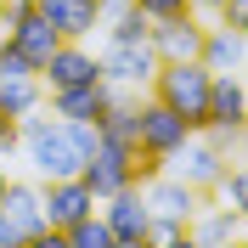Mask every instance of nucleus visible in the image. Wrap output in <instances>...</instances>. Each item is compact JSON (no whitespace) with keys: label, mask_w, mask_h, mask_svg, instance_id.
I'll return each mask as SVG.
<instances>
[{"label":"nucleus","mask_w":248,"mask_h":248,"mask_svg":"<svg viewBox=\"0 0 248 248\" xmlns=\"http://www.w3.org/2000/svg\"><path fill=\"white\" fill-rule=\"evenodd\" d=\"M164 170V158L153 153H141L136 141H119V136H102L96 141V153L79 164V181L96 192V203L113 198V192H124V186H141V181H153V175Z\"/></svg>","instance_id":"obj_1"},{"label":"nucleus","mask_w":248,"mask_h":248,"mask_svg":"<svg viewBox=\"0 0 248 248\" xmlns=\"http://www.w3.org/2000/svg\"><path fill=\"white\" fill-rule=\"evenodd\" d=\"M209 79H215V74H209L198 57H192V62H158L147 96H158L170 113H181L192 130H203V124H209Z\"/></svg>","instance_id":"obj_2"},{"label":"nucleus","mask_w":248,"mask_h":248,"mask_svg":"<svg viewBox=\"0 0 248 248\" xmlns=\"http://www.w3.org/2000/svg\"><path fill=\"white\" fill-rule=\"evenodd\" d=\"M96 62H102V79L113 91H147L158 74V51L147 40H108L96 51Z\"/></svg>","instance_id":"obj_3"},{"label":"nucleus","mask_w":248,"mask_h":248,"mask_svg":"<svg viewBox=\"0 0 248 248\" xmlns=\"http://www.w3.org/2000/svg\"><path fill=\"white\" fill-rule=\"evenodd\" d=\"M96 209H102V220H108V232H113V248H147L153 209H147V198H141V186H124V192L102 198Z\"/></svg>","instance_id":"obj_4"},{"label":"nucleus","mask_w":248,"mask_h":248,"mask_svg":"<svg viewBox=\"0 0 248 248\" xmlns=\"http://www.w3.org/2000/svg\"><path fill=\"white\" fill-rule=\"evenodd\" d=\"M186 136H192V124L181 119V113H170L158 96H147L136 113V147L141 153H153V158H170L175 147H186Z\"/></svg>","instance_id":"obj_5"},{"label":"nucleus","mask_w":248,"mask_h":248,"mask_svg":"<svg viewBox=\"0 0 248 248\" xmlns=\"http://www.w3.org/2000/svg\"><path fill=\"white\" fill-rule=\"evenodd\" d=\"M164 164H170V175H181L186 186H198V192H215V186H220V175H226V164H232V158L220 153L215 141H203L198 130H192V136H186V147H175V153L164 158Z\"/></svg>","instance_id":"obj_6"},{"label":"nucleus","mask_w":248,"mask_h":248,"mask_svg":"<svg viewBox=\"0 0 248 248\" xmlns=\"http://www.w3.org/2000/svg\"><path fill=\"white\" fill-rule=\"evenodd\" d=\"M0 220L12 226L17 248H29L34 237L46 232V198H40V181H6V192H0Z\"/></svg>","instance_id":"obj_7"},{"label":"nucleus","mask_w":248,"mask_h":248,"mask_svg":"<svg viewBox=\"0 0 248 248\" xmlns=\"http://www.w3.org/2000/svg\"><path fill=\"white\" fill-rule=\"evenodd\" d=\"M203 29H209V17L175 12V17H158V23H153L147 46L158 51V62H192V57L203 51Z\"/></svg>","instance_id":"obj_8"},{"label":"nucleus","mask_w":248,"mask_h":248,"mask_svg":"<svg viewBox=\"0 0 248 248\" xmlns=\"http://www.w3.org/2000/svg\"><path fill=\"white\" fill-rule=\"evenodd\" d=\"M141 198H147L153 220H186V226H192V215L203 209V198H209V192L186 186L181 175H170V170H158L153 181H141Z\"/></svg>","instance_id":"obj_9"},{"label":"nucleus","mask_w":248,"mask_h":248,"mask_svg":"<svg viewBox=\"0 0 248 248\" xmlns=\"http://www.w3.org/2000/svg\"><path fill=\"white\" fill-rule=\"evenodd\" d=\"M6 46H12L17 57L29 62L34 74H40V68H46V57L62 46V34L46 23V12H40V6H29V12L17 17V23H6Z\"/></svg>","instance_id":"obj_10"},{"label":"nucleus","mask_w":248,"mask_h":248,"mask_svg":"<svg viewBox=\"0 0 248 248\" xmlns=\"http://www.w3.org/2000/svg\"><path fill=\"white\" fill-rule=\"evenodd\" d=\"M40 79H46V91H62V85H85V79H102V62H96V51L85 46V40H62V46L46 57Z\"/></svg>","instance_id":"obj_11"},{"label":"nucleus","mask_w":248,"mask_h":248,"mask_svg":"<svg viewBox=\"0 0 248 248\" xmlns=\"http://www.w3.org/2000/svg\"><path fill=\"white\" fill-rule=\"evenodd\" d=\"M40 198H46V226H74L79 215H91L96 209V192L79 175H62V181H40Z\"/></svg>","instance_id":"obj_12"},{"label":"nucleus","mask_w":248,"mask_h":248,"mask_svg":"<svg viewBox=\"0 0 248 248\" xmlns=\"http://www.w3.org/2000/svg\"><path fill=\"white\" fill-rule=\"evenodd\" d=\"M34 6L46 12V23L62 40H91V34L102 29V6H96V0H34Z\"/></svg>","instance_id":"obj_13"},{"label":"nucleus","mask_w":248,"mask_h":248,"mask_svg":"<svg viewBox=\"0 0 248 248\" xmlns=\"http://www.w3.org/2000/svg\"><path fill=\"white\" fill-rule=\"evenodd\" d=\"M108 102H113V85H108V79H85V85H62V91H51V113H57V119H102Z\"/></svg>","instance_id":"obj_14"},{"label":"nucleus","mask_w":248,"mask_h":248,"mask_svg":"<svg viewBox=\"0 0 248 248\" xmlns=\"http://www.w3.org/2000/svg\"><path fill=\"white\" fill-rule=\"evenodd\" d=\"M243 57H248V34L226 29V23H209V29H203L198 62L209 68V74H237V68H243Z\"/></svg>","instance_id":"obj_15"},{"label":"nucleus","mask_w":248,"mask_h":248,"mask_svg":"<svg viewBox=\"0 0 248 248\" xmlns=\"http://www.w3.org/2000/svg\"><path fill=\"white\" fill-rule=\"evenodd\" d=\"M209 124H237L248 130V91L237 74H215L209 79Z\"/></svg>","instance_id":"obj_16"},{"label":"nucleus","mask_w":248,"mask_h":248,"mask_svg":"<svg viewBox=\"0 0 248 248\" xmlns=\"http://www.w3.org/2000/svg\"><path fill=\"white\" fill-rule=\"evenodd\" d=\"M40 102H46V79H40V74L0 79V119H23V113H34Z\"/></svg>","instance_id":"obj_17"},{"label":"nucleus","mask_w":248,"mask_h":248,"mask_svg":"<svg viewBox=\"0 0 248 248\" xmlns=\"http://www.w3.org/2000/svg\"><path fill=\"white\" fill-rule=\"evenodd\" d=\"M243 226H248V220L237 215L232 203H226V209H209V203H203L198 215H192V243H209V248H215V243H232Z\"/></svg>","instance_id":"obj_18"},{"label":"nucleus","mask_w":248,"mask_h":248,"mask_svg":"<svg viewBox=\"0 0 248 248\" xmlns=\"http://www.w3.org/2000/svg\"><path fill=\"white\" fill-rule=\"evenodd\" d=\"M136 113H141L136 96H130V91H113V102L102 108L96 130H102V136H119V141H136Z\"/></svg>","instance_id":"obj_19"},{"label":"nucleus","mask_w":248,"mask_h":248,"mask_svg":"<svg viewBox=\"0 0 248 248\" xmlns=\"http://www.w3.org/2000/svg\"><path fill=\"white\" fill-rule=\"evenodd\" d=\"M62 248H113V232H108V220H102V209L79 215L74 226H62Z\"/></svg>","instance_id":"obj_20"},{"label":"nucleus","mask_w":248,"mask_h":248,"mask_svg":"<svg viewBox=\"0 0 248 248\" xmlns=\"http://www.w3.org/2000/svg\"><path fill=\"white\" fill-rule=\"evenodd\" d=\"M102 29H108V40H147V34H153V17H147V12L136 6V0H130L124 12L102 17Z\"/></svg>","instance_id":"obj_21"},{"label":"nucleus","mask_w":248,"mask_h":248,"mask_svg":"<svg viewBox=\"0 0 248 248\" xmlns=\"http://www.w3.org/2000/svg\"><path fill=\"white\" fill-rule=\"evenodd\" d=\"M215 192H220V198H226L237 215L248 220V158H232V164H226V175H220Z\"/></svg>","instance_id":"obj_22"},{"label":"nucleus","mask_w":248,"mask_h":248,"mask_svg":"<svg viewBox=\"0 0 248 248\" xmlns=\"http://www.w3.org/2000/svg\"><path fill=\"white\" fill-rule=\"evenodd\" d=\"M147 248H192V226L186 220H153L147 226Z\"/></svg>","instance_id":"obj_23"},{"label":"nucleus","mask_w":248,"mask_h":248,"mask_svg":"<svg viewBox=\"0 0 248 248\" xmlns=\"http://www.w3.org/2000/svg\"><path fill=\"white\" fill-rule=\"evenodd\" d=\"M215 23H226V29H237V34H248V0H226L215 12Z\"/></svg>","instance_id":"obj_24"},{"label":"nucleus","mask_w":248,"mask_h":248,"mask_svg":"<svg viewBox=\"0 0 248 248\" xmlns=\"http://www.w3.org/2000/svg\"><path fill=\"white\" fill-rule=\"evenodd\" d=\"M136 6H141L147 17H153V23H158V17H175V12H192L186 0H136Z\"/></svg>","instance_id":"obj_25"},{"label":"nucleus","mask_w":248,"mask_h":248,"mask_svg":"<svg viewBox=\"0 0 248 248\" xmlns=\"http://www.w3.org/2000/svg\"><path fill=\"white\" fill-rule=\"evenodd\" d=\"M17 147H23V136H17V119H0V158H12Z\"/></svg>","instance_id":"obj_26"},{"label":"nucleus","mask_w":248,"mask_h":248,"mask_svg":"<svg viewBox=\"0 0 248 248\" xmlns=\"http://www.w3.org/2000/svg\"><path fill=\"white\" fill-rule=\"evenodd\" d=\"M186 6H192V12H198V17H215L220 6H226V0H186Z\"/></svg>","instance_id":"obj_27"},{"label":"nucleus","mask_w":248,"mask_h":248,"mask_svg":"<svg viewBox=\"0 0 248 248\" xmlns=\"http://www.w3.org/2000/svg\"><path fill=\"white\" fill-rule=\"evenodd\" d=\"M0 248H17V237H12V226L0 220Z\"/></svg>","instance_id":"obj_28"},{"label":"nucleus","mask_w":248,"mask_h":248,"mask_svg":"<svg viewBox=\"0 0 248 248\" xmlns=\"http://www.w3.org/2000/svg\"><path fill=\"white\" fill-rule=\"evenodd\" d=\"M6 181H12V175H6V158H0V192H6Z\"/></svg>","instance_id":"obj_29"},{"label":"nucleus","mask_w":248,"mask_h":248,"mask_svg":"<svg viewBox=\"0 0 248 248\" xmlns=\"http://www.w3.org/2000/svg\"><path fill=\"white\" fill-rule=\"evenodd\" d=\"M0 46H6V29H0Z\"/></svg>","instance_id":"obj_30"},{"label":"nucleus","mask_w":248,"mask_h":248,"mask_svg":"<svg viewBox=\"0 0 248 248\" xmlns=\"http://www.w3.org/2000/svg\"><path fill=\"white\" fill-rule=\"evenodd\" d=\"M96 6H102V0H96Z\"/></svg>","instance_id":"obj_31"}]
</instances>
